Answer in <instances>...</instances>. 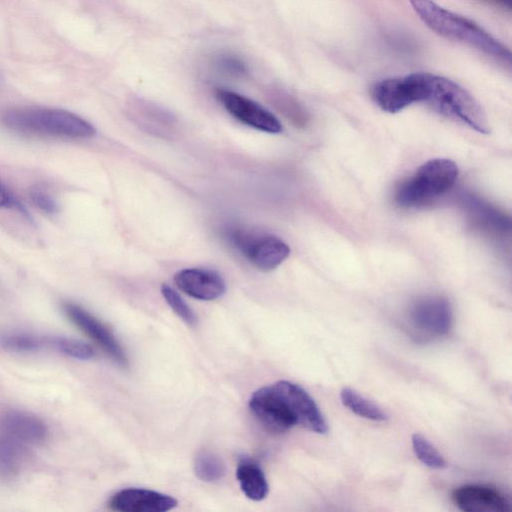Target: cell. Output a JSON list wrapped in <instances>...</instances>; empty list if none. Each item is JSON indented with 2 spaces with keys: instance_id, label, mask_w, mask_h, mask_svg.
<instances>
[{
  "instance_id": "20",
  "label": "cell",
  "mask_w": 512,
  "mask_h": 512,
  "mask_svg": "<svg viewBox=\"0 0 512 512\" xmlns=\"http://www.w3.org/2000/svg\"><path fill=\"white\" fill-rule=\"evenodd\" d=\"M194 471L200 480L216 482L224 477L226 467L218 455L210 451H201L195 457Z\"/></svg>"
},
{
  "instance_id": "15",
  "label": "cell",
  "mask_w": 512,
  "mask_h": 512,
  "mask_svg": "<svg viewBox=\"0 0 512 512\" xmlns=\"http://www.w3.org/2000/svg\"><path fill=\"white\" fill-rule=\"evenodd\" d=\"M0 430L30 448L41 445L48 435V428L39 417L20 410L0 411Z\"/></svg>"
},
{
  "instance_id": "10",
  "label": "cell",
  "mask_w": 512,
  "mask_h": 512,
  "mask_svg": "<svg viewBox=\"0 0 512 512\" xmlns=\"http://www.w3.org/2000/svg\"><path fill=\"white\" fill-rule=\"evenodd\" d=\"M272 385L286 402L297 425L318 434L328 432V424L323 414L306 390L287 380H281Z\"/></svg>"
},
{
  "instance_id": "9",
  "label": "cell",
  "mask_w": 512,
  "mask_h": 512,
  "mask_svg": "<svg viewBox=\"0 0 512 512\" xmlns=\"http://www.w3.org/2000/svg\"><path fill=\"white\" fill-rule=\"evenodd\" d=\"M63 310L70 321L95 341L118 365H128L125 350L104 323L75 303L66 302Z\"/></svg>"
},
{
  "instance_id": "7",
  "label": "cell",
  "mask_w": 512,
  "mask_h": 512,
  "mask_svg": "<svg viewBox=\"0 0 512 512\" xmlns=\"http://www.w3.org/2000/svg\"><path fill=\"white\" fill-rule=\"evenodd\" d=\"M249 408L255 418L269 431L283 433L297 425L284 399L273 385L254 391Z\"/></svg>"
},
{
  "instance_id": "4",
  "label": "cell",
  "mask_w": 512,
  "mask_h": 512,
  "mask_svg": "<svg viewBox=\"0 0 512 512\" xmlns=\"http://www.w3.org/2000/svg\"><path fill=\"white\" fill-rule=\"evenodd\" d=\"M459 170L446 158L431 159L396 188L395 201L402 207L423 205L447 192L456 182Z\"/></svg>"
},
{
  "instance_id": "28",
  "label": "cell",
  "mask_w": 512,
  "mask_h": 512,
  "mask_svg": "<svg viewBox=\"0 0 512 512\" xmlns=\"http://www.w3.org/2000/svg\"><path fill=\"white\" fill-rule=\"evenodd\" d=\"M0 82H1V77H0Z\"/></svg>"
},
{
  "instance_id": "17",
  "label": "cell",
  "mask_w": 512,
  "mask_h": 512,
  "mask_svg": "<svg viewBox=\"0 0 512 512\" xmlns=\"http://www.w3.org/2000/svg\"><path fill=\"white\" fill-rule=\"evenodd\" d=\"M31 449L20 440L0 430V477L9 478L16 475Z\"/></svg>"
},
{
  "instance_id": "3",
  "label": "cell",
  "mask_w": 512,
  "mask_h": 512,
  "mask_svg": "<svg viewBox=\"0 0 512 512\" xmlns=\"http://www.w3.org/2000/svg\"><path fill=\"white\" fill-rule=\"evenodd\" d=\"M423 102L440 114L488 134L489 124L477 100L462 86L443 76L425 72Z\"/></svg>"
},
{
  "instance_id": "26",
  "label": "cell",
  "mask_w": 512,
  "mask_h": 512,
  "mask_svg": "<svg viewBox=\"0 0 512 512\" xmlns=\"http://www.w3.org/2000/svg\"><path fill=\"white\" fill-rule=\"evenodd\" d=\"M218 64L225 72L233 75H243L247 71L246 65L239 58L230 55L221 57Z\"/></svg>"
},
{
  "instance_id": "22",
  "label": "cell",
  "mask_w": 512,
  "mask_h": 512,
  "mask_svg": "<svg viewBox=\"0 0 512 512\" xmlns=\"http://www.w3.org/2000/svg\"><path fill=\"white\" fill-rule=\"evenodd\" d=\"M52 347V350L78 360H89L95 355L90 345L68 337L53 336Z\"/></svg>"
},
{
  "instance_id": "8",
  "label": "cell",
  "mask_w": 512,
  "mask_h": 512,
  "mask_svg": "<svg viewBox=\"0 0 512 512\" xmlns=\"http://www.w3.org/2000/svg\"><path fill=\"white\" fill-rule=\"evenodd\" d=\"M216 96L225 110L243 124L267 133L281 132L279 119L254 100L226 89H218Z\"/></svg>"
},
{
  "instance_id": "18",
  "label": "cell",
  "mask_w": 512,
  "mask_h": 512,
  "mask_svg": "<svg viewBox=\"0 0 512 512\" xmlns=\"http://www.w3.org/2000/svg\"><path fill=\"white\" fill-rule=\"evenodd\" d=\"M341 402L354 414L377 422L388 419V415L375 403L366 399L352 388L345 387L340 392Z\"/></svg>"
},
{
  "instance_id": "27",
  "label": "cell",
  "mask_w": 512,
  "mask_h": 512,
  "mask_svg": "<svg viewBox=\"0 0 512 512\" xmlns=\"http://www.w3.org/2000/svg\"><path fill=\"white\" fill-rule=\"evenodd\" d=\"M497 2L498 4L502 5L505 8L510 9L511 8V2L512 0H493Z\"/></svg>"
},
{
  "instance_id": "25",
  "label": "cell",
  "mask_w": 512,
  "mask_h": 512,
  "mask_svg": "<svg viewBox=\"0 0 512 512\" xmlns=\"http://www.w3.org/2000/svg\"><path fill=\"white\" fill-rule=\"evenodd\" d=\"M0 208H14L25 217L30 218L23 204L14 196L9 188L0 180Z\"/></svg>"
},
{
  "instance_id": "6",
  "label": "cell",
  "mask_w": 512,
  "mask_h": 512,
  "mask_svg": "<svg viewBox=\"0 0 512 512\" xmlns=\"http://www.w3.org/2000/svg\"><path fill=\"white\" fill-rule=\"evenodd\" d=\"M424 72L391 77L376 82L371 88L375 104L387 113H397L406 107L423 101Z\"/></svg>"
},
{
  "instance_id": "19",
  "label": "cell",
  "mask_w": 512,
  "mask_h": 512,
  "mask_svg": "<svg viewBox=\"0 0 512 512\" xmlns=\"http://www.w3.org/2000/svg\"><path fill=\"white\" fill-rule=\"evenodd\" d=\"M50 336L13 332L0 336V345L17 353H33L50 348Z\"/></svg>"
},
{
  "instance_id": "11",
  "label": "cell",
  "mask_w": 512,
  "mask_h": 512,
  "mask_svg": "<svg viewBox=\"0 0 512 512\" xmlns=\"http://www.w3.org/2000/svg\"><path fill=\"white\" fill-rule=\"evenodd\" d=\"M408 317L419 331L431 336H442L451 329L453 313L444 297L426 296L411 305Z\"/></svg>"
},
{
  "instance_id": "5",
  "label": "cell",
  "mask_w": 512,
  "mask_h": 512,
  "mask_svg": "<svg viewBox=\"0 0 512 512\" xmlns=\"http://www.w3.org/2000/svg\"><path fill=\"white\" fill-rule=\"evenodd\" d=\"M226 236L247 261L261 271L274 270L290 254L287 243L274 235L233 228L228 230Z\"/></svg>"
},
{
  "instance_id": "2",
  "label": "cell",
  "mask_w": 512,
  "mask_h": 512,
  "mask_svg": "<svg viewBox=\"0 0 512 512\" xmlns=\"http://www.w3.org/2000/svg\"><path fill=\"white\" fill-rule=\"evenodd\" d=\"M2 122L8 129L27 135L89 139L96 134L91 123L63 109L15 108L3 114Z\"/></svg>"
},
{
  "instance_id": "24",
  "label": "cell",
  "mask_w": 512,
  "mask_h": 512,
  "mask_svg": "<svg viewBox=\"0 0 512 512\" xmlns=\"http://www.w3.org/2000/svg\"><path fill=\"white\" fill-rule=\"evenodd\" d=\"M32 203L46 214L58 212V204L55 199L45 190L34 188L29 193Z\"/></svg>"
},
{
  "instance_id": "12",
  "label": "cell",
  "mask_w": 512,
  "mask_h": 512,
  "mask_svg": "<svg viewBox=\"0 0 512 512\" xmlns=\"http://www.w3.org/2000/svg\"><path fill=\"white\" fill-rule=\"evenodd\" d=\"M177 500L167 494L142 488H127L115 493L109 507L121 512H165L177 506Z\"/></svg>"
},
{
  "instance_id": "13",
  "label": "cell",
  "mask_w": 512,
  "mask_h": 512,
  "mask_svg": "<svg viewBox=\"0 0 512 512\" xmlns=\"http://www.w3.org/2000/svg\"><path fill=\"white\" fill-rule=\"evenodd\" d=\"M174 283L185 294L203 301H211L225 293L222 276L210 269L186 268L174 275Z\"/></svg>"
},
{
  "instance_id": "23",
  "label": "cell",
  "mask_w": 512,
  "mask_h": 512,
  "mask_svg": "<svg viewBox=\"0 0 512 512\" xmlns=\"http://www.w3.org/2000/svg\"><path fill=\"white\" fill-rule=\"evenodd\" d=\"M161 293L170 308L179 318L182 319L183 322L191 327L197 325V316L177 291H175L169 285L163 284L161 286Z\"/></svg>"
},
{
  "instance_id": "14",
  "label": "cell",
  "mask_w": 512,
  "mask_h": 512,
  "mask_svg": "<svg viewBox=\"0 0 512 512\" xmlns=\"http://www.w3.org/2000/svg\"><path fill=\"white\" fill-rule=\"evenodd\" d=\"M454 504L465 512H508L509 501L499 491L481 485H464L452 492Z\"/></svg>"
},
{
  "instance_id": "21",
  "label": "cell",
  "mask_w": 512,
  "mask_h": 512,
  "mask_svg": "<svg viewBox=\"0 0 512 512\" xmlns=\"http://www.w3.org/2000/svg\"><path fill=\"white\" fill-rule=\"evenodd\" d=\"M412 449L421 463L432 469H445L448 464L440 452L419 433L412 435Z\"/></svg>"
},
{
  "instance_id": "16",
  "label": "cell",
  "mask_w": 512,
  "mask_h": 512,
  "mask_svg": "<svg viewBox=\"0 0 512 512\" xmlns=\"http://www.w3.org/2000/svg\"><path fill=\"white\" fill-rule=\"evenodd\" d=\"M236 478L243 494L250 500L261 501L268 495L269 485L261 467L248 458H242L236 469Z\"/></svg>"
},
{
  "instance_id": "1",
  "label": "cell",
  "mask_w": 512,
  "mask_h": 512,
  "mask_svg": "<svg viewBox=\"0 0 512 512\" xmlns=\"http://www.w3.org/2000/svg\"><path fill=\"white\" fill-rule=\"evenodd\" d=\"M414 12L432 31L473 47L491 57L510 62L511 52L473 20L454 13L433 0H409Z\"/></svg>"
}]
</instances>
